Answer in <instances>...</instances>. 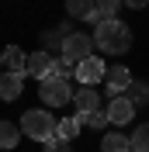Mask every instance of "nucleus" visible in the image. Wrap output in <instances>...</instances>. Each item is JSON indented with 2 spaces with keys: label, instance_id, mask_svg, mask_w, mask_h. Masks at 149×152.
<instances>
[{
  "label": "nucleus",
  "instance_id": "f257e3e1",
  "mask_svg": "<svg viewBox=\"0 0 149 152\" xmlns=\"http://www.w3.org/2000/svg\"><path fill=\"white\" fill-rule=\"evenodd\" d=\"M94 45L101 48L104 56H125L132 48V31H128V24H121L118 18L104 21V24L94 28Z\"/></svg>",
  "mask_w": 149,
  "mask_h": 152
},
{
  "label": "nucleus",
  "instance_id": "f03ea898",
  "mask_svg": "<svg viewBox=\"0 0 149 152\" xmlns=\"http://www.w3.org/2000/svg\"><path fill=\"white\" fill-rule=\"evenodd\" d=\"M56 118L49 111H24L21 114V132L35 138V142H49V138H56Z\"/></svg>",
  "mask_w": 149,
  "mask_h": 152
},
{
  "label": "nucleus",
  "instance_id": "7ed1b4c3",
  "mask_svg": "<svg viewBox=\"0 0 149 152\" xmlns=\"http://www.w3.org/2000/svg\"><path fill=\"white\" fill-rule=\"evenodd\" d=\"M38 97L45 107H63L73 100V90H69V80H59V76H45L42 86H38Z\"/></svg>",
  "mask_w": 149,
  "mask_h": 152
},
{
  "label": "nucleus",
  "instance_id": "20e7f679",
  "mask_svg": "<svg viewBox=\"0 0 149 152\" xmlns=\"http://www.w3.org/2000/svg\"><path fill=\"white\" fill-rule=\"evenodd\" d=\"M63 56L69 62H83V59L94 56V35H83V31H69L63 42Z\"/></svg>",
  "mask_w": 149,
  "mask_h": 152
},
{
  "label": "nucleus",
  "instance_id": "39448f33",
  "mask_svg": "<svg viewBox=\"0 0 149 152\" xmlns=\"http://www.w3.org/2000/svg\"><path fill=\"white\" fill-rule=\"evenodd\" d=\"M76 80H80V86H94L97 80H104L108 76V69H104V62L97 56H90V59H83V62H76Z\"/></svg>",
  "mask_w": 149,
  "mask_h": 152
},
{
  "label": "nucleus",
  "instance_id": "423d86ee",
  "mask_svg": "<svg viewBox=\"0 0 149 152\" xmlns=\"http://www.w3.org/2000/svg\"><path fill=\"white\" fill-rule=\"evenodd\" d=\"M135 118V104H132L128 97H111V104H108V121L111 124H128Z\"/></svg>",
  "mask_w": 149,
  "mask_h": 152
},
{
  "label": "nucleus",
  "instance_id": "0eeeda50",
  "mask_svg": "<svg viewBox=\"0 0 149 152\" xmlns=\"http://www.w3.org/2000/svg\"><path fill=\"white\" fill-rule=\"evenodd\" d=\"M104 83H108V94H111V97H121V94L132 86L128 66H111V69H108V76H104Z\"/></svg>",
  "mask_w": 149,
  "mask_h": 152
},
{
  "label": "nucleus",
  "instance_id": "6e6552de",
  "mask_svg": "<svg viewBox=\"0 0 149 152\" xmlns=\"http://www.w3.org/2000/svg\"><path fill=\"white\" fill-rule=\"evenodd\" d=\"M73 104H76V111H80V118H87V114L101 111V94H97L94 86H80L73 94Z\"/></svg>",
  "mask_w": 149,
  "mask_h": 152
},
{
  "label": "nucleus",
  "instance_id": "1a4fd4ad",
  "mask_svg": "<svg viewBox=\"0 0 149 152\" xmlns=\"http://www.w3.org/2000/svg\"><path fill=\"white\" fill-rule=\"evenodd\" d=\"M21 86H24V76L21 73H0V97L4 100H18Z\"/></svg>",
  "mask_w": 149,
  "mask_h": 152
},
{
  "label": "nucleus",
  "instance_id": "9d476101",
  "mask_svg": "<svg viewBox=\"0 0 149 152\" xmlns=\"http://www.w3.org/2000/svg\"><path fill=\"white\" fill-rule=\"evenodd\" d=\"M49 69H52V56H49V52H31V56H28V66H24V73H28V76L45 80Z\"/></svg>",
  "mask_w": 149,
  "mask_h": 152
},
{
  "label": "nucleus",
  "instance_id": "9b49d317",
  "mask_svg": "<svg viewBox=\"0 0 149 152\" xmlns=\"http://www.w3.org/2000/svg\"><path fill=\"white\" fill-rule=\"evenodd\" d=\"M0 62L7 66V73H21V76H28V73H24V66H28V56H24V52H21L18 45L4 48V56H0Z\"/></svg>",
  "mask_w": 149,
  "mask_h": 152
},
{
  "label": "nucleus",
  "instance_id": "f8f14e48",
  "mask_svg": "<svg viewBox=\"0 0 149 152\" xmlns=\"http://www.w3.org/2000/svg\"><path fill=\"white\" fill-rule=\"evenodd\" d=\"M97 4V10H94L87 21H94V24H104V21H114V10L121 7V0H94Z\"/></svg>",
  "mask_w": 149,
  "mask_h": 152
},
{
  "label": "nucleus",
  "instance_id": "ddd939ff",
  "mask_svg": "<svg viewBox=\"0 0 149 152\" xmlns=\"http://www.w3.org/2000/svg\"><path fill=\"white\" fill-rule=\"evenodd\" d=\"M80 121H83L80 114H76V118H63V121L56 124V138H66V142H73L76 135H80Z\"/></svg>",
  "mask_w": 149,
  "mask_h": 152
},
{
  "label": "nucleus",
  "instance_id": "4468645a",
  "mask_svg": "<svg viewBox=\"0 0 149 152\" xmlns=\"http://www.w3.org/2000/svg\"><path fill=\"white\" fill-rule=\"evenodd\" d=\"M94 10H97V4H94V0H66V14H69V18H90Z\"/></svg>",
  "mask_w": 149,
  "mask_h": 152
},
{
  "label": "nucleus",
  "instance_id": "2eb2a0df",
  "mask_svg": "<svg viewBox=\"0 0 149 152\" xmlns=\"http://www.w3.org/2000/svg\"><path fill=\"white\" fill-rule=\"evenodd\" d=\"M18 138H21V128H18V124L0 121V149H4V152L14 149V145H18Z\"/></svg>",
  "mask_w": 149,
  "mask_h": 152
},
{
  "label": "nucleus",
  "instance_id": "dca6fc26",
  "mask_svg": "<svg viewBox=\"0 0 149 152\" xmlns=\"http://www.w3.org/2000/svg\"><path fill=\"white\" fill-rule=\"evenodd\" d=\"M101 149H104V152H132V142H128V138H125V135L111 132V135H104Z\"/></svg>",
  "mask_w": 149,
  "mask_h": 152
},
{
  "label": "nucleus",
  "instance_id": "f3484780",
  "mask_svg": "<svg viewBox=\"0 0 149 152\" xmlns=\"http://www.w3.org/2000/svg\"><path fill=\"white\" fill-rule=\"evenodd\" d=\"M125 97H128L132 104H149V83H139V80H132V86L125 90Z\"/></svg>",
  "mask_w": 149,
  "mask_h": 152
},
{
  "label": "nucleus",
  "instance_id": "a211bd4d",
  "mask_svg": "<svg viewBox=\"0 0 149 152\" xmlns=\"http://www.w3.org/2000/svg\"><path fill=\"white\" fill-rule=\"evenodd\" d=\"M128 142H132V152H149V124H139L128 135Z\"/></svg>",
  "mask_w": 149,
  "mask_h": 152
},
{
  "label": "nucleus",
  "instance_id": "6ab92c4d",
  "mask_svg": "<svg viewBox=\"0 0 149 152\" xmlns=\"http://www.w3.org/2000/svg\"><path fill=\"white\" fill-rule=\"evenodd\" d=\"M76 73V62H69L66 56L52 59V69H49V76H59V80H66V76H73Z\"/></svg>",
  "mask_w": 149,
  "mask_h": 152
},
{
  "label": "nucleus",
  "instance_id": "aec40b11",
  "mask_svg": "<svg viewBox=\"0 0 149 152\" xmlns=\"http://www.w3.org/2000/svg\"><path fill=\"white\" fill-rule=\"evenodd\" d=\"M83 121L90 124L94 132H104V128H108V111H94V114H87Z\"/></svg>",
  "mask_w": 149,
  "mask_h": 152
},
{
  "label": "nucleus",
  "instance_id": "412c9836",
  "mask_svg": "<svg viewBox=\"0 0 149 152\" xmlns=\"http://www.w3.org/2000/svg\"><path fill=\"white\" fill-rule=\"evenodd\" d=\"M45 152H73V149H69L66 138H49V142H45Z\"/></svg>",
  "mask_w": 149,
  "mask_h": 152
},
{
  "label": "nucleus",
  "instance_id": "4be33fe9",
  "mask_svg": "<svg viewBox=\"0 0 149 152\" xmlns=\"http://www.w3.org/2000/svg\"><path fill=\"white\" fill-rule=\"evenodd\" d=\"M121 4H128L132 10H142V7H146V4H149V0H121Z\"/></svg>",
  "mask_w": 149,
  "mask_h": 152
},
{
  "label": "nucleus",
  "instance_id": "5701e85b",
  "mask_svg": "<svg viewBox=\"0 0 149 152\" xmlns=\"http://www.w3.org/2000/svg\"><path fill=\"white\" fill-rule=\"evenodd\" d=\"M0 66H4V62H0Z\"/></svg>",
  "mask_w": 149,
  "mask_h": 152
}]
</instances>
